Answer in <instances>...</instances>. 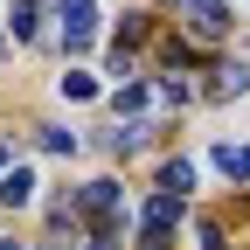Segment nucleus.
<instances>
[{"label": "nucleus", "instance_id": "f257e3e1", "mask_svg": "<svg viewBox=\"0 0 250 250\" xmlns=\"http://www.w3.org/2000/svg\"><path fill=\"white\" fill-rule=\"evenodd\" d=\"M174 215H181V195H153L146 202V223H139V250H167Z\"/></svg>", "mask_w": 250, "mask_h": 250}, {"label": "nucleus", "instance_id": "f03ea898", "mask_svg": "<svg viewBox=\"0 0 250 250\" xmlns=\"http://www.w3.org/2000/svg\"><path fill=\"white\" fill-rule=\"evenodd\" d=\"M56 21H62V49H90V35H98V7L90 0H62Z\"/></svg>", "mask_w": 250, "mask_h": 250}, {"label": "nucleus", "instance_id": "7ed1b4c3", "mask_svg": "<svg viewBox=\"0 0 250 250\" xmlns=\"http://www.w3.org/2000/svg\"><path fill=\"white\" fill-rule=\"evenodd\" d=\"M181 14H188V28H195L202 42H223L229 35V7L223 0H181Z\"/></svg>", "mask_w": 250, "mask_h": 250}, {"label": "nucleus", "instance_id": "20e7f679", "mask_svg": "<svg viewBox=\"0 0 250 250\" xmlns=\"http://www.w3.org/2000/svg\"><path fill=\"white\" fill-rule=\"evenodd\" d=\"M77 208H83V215H98V223H111V215L125 208V188H118V181H90L83 195H77Z\"/></svg>", "mask_w": 250, "mask_h": 250}, {"label": "nucleus", "instance_id": "39448f33", "mask_svg": "<svg viewBox=\"0 0 250 250\" xmlns=\"http://www.w3.org/2000/svg\"><path fill=\"white\" fill-rule=\"evenodd\" d=\"M21 202H35V174L7 167V174H0V208H21Z\"/></svg>", "mask_w": 250, "mask_h": 250}, {"label": "nucleus", "instance_id": "423d86ee", "mask_svg": "<svg viewBox=\"0 0 250 250\" xmlns=\"http://www.w3.org/2000/svg\"><path fill=\"white\" fill-rule=\"evenodd\" d=\"M215 167L229 181H250V146H215Z\"/></svg>", "mask_w": 250, "mask_h": 250}, {"label": "nucleus", "instance_id": "0eeeda50", "mask_svg": "<svg viewBox=\"0 0 250 250\" xmlns=\"http://www.w3.org/2000/svg\"><path fill=\"white\" fill-rule=\"evenodd\" d=\"M188 188H195V167H188V160H167L160 167V195H188Z\"/></svg>", "mask_w": 250, "mask_h": 250}, {"label": "nucleus", "instance_id": "6e6552de", "mask_svg": "<svg viewBox=\"0 0 250 250\" xmlns=\"http://www.w3.org/2000/svg\"><path fill=\"white\" fill-rule=\"evenodd\" d=\"M35 14H42V0H14V21L7 28H14L21 42H35Z\"/></svg>", "mask_w": 250, "mask_h": 250}, {"label": "nucleus", "instance_id": "1a4fd4ad", "mask_svg": "<svg viewBox=\"0 0 250 250\" xmlns=\"http://www.w3.org/2000/svg\"><path fill=\"white\" fill-rule=\"evenodd\" d=\"M243 90H250V70H243V62H236V70H223V83H215V98H243Z\"/></svg>", "mask_w": 250, "mask_h": 250}, {"label": "nucleus", "instance_id": "9d476101", "mask_svg": "<svg viewBox=\"0 0 250 250\" xmlns=\"http://www.w3.org/2000/svg\"><path fill=\"white\" fill-rule=\"evenodd\" d=\"M42 146H49V153H77V132H62V125H42Z\"/></svg>", "mask_w": 250, "mask_h": 250}, {"label": "nucleus", "instance_id": "9b49d317", "mask_svg": "<svg viewBox=\"0 0 250 250\" xmlns=\"http://www.w3.org/2000/svg\"><path fill=\"white\" fill-rule=\"evenodd\" d=\"M62 98H98V83H90L83 70H70V77H62Z\"/></svg>", "mask_w": 250, "mask_h": 250}, {"label": "nucleus", "instance_id": "f8f14e48", "mask_svg": "<svg viewBox=\"0 0 250 250\" xmlns=\"http://www.w3.org/2000/svg\"><path fill=\"white\" fill-rule=\"evenodd\" d=\"M118 111H146V83H125L118 90Z\"/></svg>", "mask_w": 250, "mask_h": 250}, {"label": "nucleus", "instance_id": "ddd939ff", "mask_svg": "<svg viewBox=\"0 0 250 250\" xmlns=\"http://www.w3.org/2000/svg\"><path fill=\"white\" fill-rule=\"evenodd\" d=\"M83 250H118V236H111V229H98V236L83 243Z\"/></svg>", "mask_w": 250, "mask_h": 250}, {"label": "nucleus", "instance_id": "4468645a", "mask_svg": "<svg viewBox=\"0 0 250 250\" xmlns=\"http://www.w3.org/2000/svg\"><path fill=\"white\" fill-rule=\"evenodd\" d=\"M0 174H7V139H0Z\"/></svg>", "mask_w": 250, "mask_h": 250}, {"label": "nucleus", "instance_id": "2eb2a0df", "mask_svg": "<svg viewBox=\"0 0 250 250\" xmlns=\"http://www.w3.org/2000/svg\"><path fill=\"white\" fill-rule=\"evenodd\" d=\"M0 250H21V243H0Z\"/></svg>", "mask_w": 250, "mask_h": 250}]
</instances>
